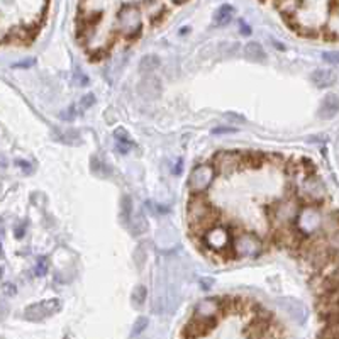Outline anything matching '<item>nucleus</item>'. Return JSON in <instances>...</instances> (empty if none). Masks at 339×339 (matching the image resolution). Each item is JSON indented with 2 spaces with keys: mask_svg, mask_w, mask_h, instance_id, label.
<instances>
[{
  "mask_svg": "<svg viewBox=\"0 0 339 339\" xmlns=\"http://www.w3.org/2000/svg\"><path fill=\"white\" fill-rule=\"evenodd\" d=\"M212 220H214V211L209 200L195 195L188 202V222L192 224V227L200 229V227H209Z\"/></svg>",
  "mask_w": 339,
  "mask_h": 339,
  "instance_id": "obj_1",
  "label": "nucleus"
},
{
  "mask_svg": "<svg viewBox=\"0 0 339 339\" xmlns=\"http://www.w3.org/2000/svg\"><path fill=\"white\" fill-rule=\"evenodd\" d=\"M117 24H119L121 32L125 37H134L141 31V26H143L141 10L132 3H124L121 7L119 14H117Z\"/></svg>",
  "mask_w": 339,
  "mask_h": 339,
  "instance_id": "obj_2",
  "label": "nucleus"
},
{
  "mask_svg": "<svg viewBox=\"0 0 339 339\" xmlns=\"http://www.w3.org/2000/svg\"><path fill=\"white\" fill-rule=\"evenodd\" d=\"M214 178H216L214 166L209 165V163H204V165H199L193 168L192 175H190V180H188V186L193 193L199 195V193H204L205 190L212 185Z\"/></svg>",
  "mask_w": 339,
  "mask_h": 339,
  "instance_id": "obj_3",
  "label": "nucleus"
},
{
  "mask_svg": "<svg viewBox=\"0 0 339 339\" xmlns=\"http://www.w3.org/2000/svg\"><path fill=\"white\" fill-rule=\"evenodd\" d=\"M232 247H234L236 256L241 258H256L258 254L261 253L263 245L261 241L251 232H241L238 238L232 243Z\"/></svg>",
  "mask_w": 339,
  "mask_h": 339,
  "instance_id": "obj_4",
  "label": "nucleus"
},
{
  "mask_svg": "<svg viewBox=\"0 0 339 339\" xmlns=\"http://www.w3.org/2000/svg\"><path fill=\"white\" fill-rule=\"evenodd\" d=\"M60 308H62L60 299H48V300H43V302L29 306L24 312V319L32 321V322H39V321H44V319L51 317V315L56 314Z\"/></svg>",
  "mask_w": 339,
  "mask_h": 339,
  "instance_id": "obj_5",
  "label": "nucleus"
},
{
  "mask_svg": "<svg viewBox=\"0 0 339 339\" xmlns=\"http://www.w3.org/2000/svg\"><path fill=\"white\" fill-rule=\"evenodd\" d=\"M322 217L321 212L317 211L312 205H307V207L300 209L299 216H297V226H299V231L304 232V234H312L321 227Z\"/></svg>",
  "mask_w": 339,
  "mask_h": 339,
  "instance_id": "obj_6",
  "label": "nucleus"
},
{
  "mask_svg": "<svg viewBox=\"0 0 339 339\" xmlns=\"http://www.w3.org/2000/svg\"><path fill=\"white\" fill-rule=\"evenodd\" d=\"M299 211H300V207L295 200H283V202H278V204L273 205L272 216L277 224H280V226H288L292 220L297 219Z\"/></svg>",
  "mask_w": 339,
  "mask_h": 339,
  "instance_id": "obj_7",
  "label": "nucleus"
},
{
  "mask_svg": "<svg viewBox=\"0 0 339 339\" xmlns=\"http://www.w3.org/2000/svg\"><path fill=\"white\" fill-rule=\"evenodd\" d=\"M214 170L222 175H229L232 171H236L239 166H243V153L239 151H220L216 154L214 158Z\"/></svg>",
  "mask_w": 339,
  "mask_h": 339,
  "instance_id": "obj_8",
  "label": "nucleus"
},
{
  "mask_svg": "<svg viewBox=\"0 0 339 339\" xmlns=\"http://www.w3.org/2000/svg\"><path fill=\"white\" fill-rule=\"evenodd\" d=\"M204 241L211 249L219 251L220 253V251L229 247L231 236H229V232H227V229H224V227H220V226H214V227H209L207 232L204 234Z\"/></svg>",
  "mask_w": 339,
  "mask_h": 339,
  "instance_id": "obj_9",
  "label": "nucleus"
},
{
  "mask_svg": "<svg viewBox=\"0 0 339 339\" xmlns=\"http://www.w3.org/2000/svg\"><path fill=\"white\" fill-rule=\"evenodd\" d=\"M302 192L310 202H322L326 199V186L317 177H307L302 184Z\"/></svg>",
  "mask_w": 339,
  "mask_h": 339,
  "instance_id": "obj_10",
  "label": "nucleus"
},
{
  "mask_svg": "<svg viewBox=\"0 0 339 339\" xmlns=\"http://www.w3.org/2000/svg\"><path fill=\"white\" fill-rule=\"evenodd\" d=\"M220 304L219 300L211 297V299H204L197 304L195 307V319H202V321H216V315L219 314Z\"/></svg>",
  "mask_w": 339,
  "mask_h": 339,
  "instance_id": "obj_11",
  "label": "nucleus"
},
{
  "mask_svg": "<svg viewBox=\"0 0 339 339\" xmlns=\"http://www.w3.org/2000/svg\"><path fill=\"white\" fill-rule=\"evenodd\" d=\"M214 326H216V321H202V319H193V321H190L185 326L184 334L188 339H197V338L205 336V334H207Z\"/></svg>",
  "mask_w": 339,
  "mask_h": 339,
  "instance_id": "obj_12",
  "label": "nucleus"
},
{
  "mask_svg": "<svg viewBox=\"0 0 339 339\" xmlns=\"http://www.w3.org/2000/svg\"><path fill=\"white\" fill-rule=\"evenodd\" d=\"M280 306L288 312V315H290L293 321H297V322H300V324L306 322V319H307V308L304 307L302 302H299V300H295V299H281L280 300Z\"/></svg>",
  "mask_w": 339,
  "mask_h": 339,
  "instance_id": "obj_13",
  "label": "nucleus"
},
{
  "mask_svg": "<svg viewBox=\"0 0 339 339\" xmlns=\"http://www.w3.org/2000/svg\"><path fill=\"white\" fill-rule=\"evenodd\" d=\"M312 82H314L315 87L319 89H327V87L336 85L338 82V75L334 70H329V68H319L312 73Z\"/></svg>",
  "mask_w": 339,
  "mask_h": 339,
  "instance_id": "obj_14",
  "label": "nucleus"
},
{
  "mask_svg": "<svg viewBox=\"0 0 339 339\" xmlns=\"http://www.w3.org/2000/svg\"><path fill=\"white\" fill-rule=\"evenodd\" d=\"M339 112V98L336 93H327L319 107V117L321 119H333Z\"/></svg>",
  "mask_w": 339,
  "mask_h": 339,
  "instance_id": "obj_15",
  "label": "nucleus"
},
{
  "mask_svg": "<svg viewBox=\"0 0 339 339\" xmlns=\"http://www.w3.org/2000/svg\"><path fill=\"white\" fill-rule=\"evenodd\" d=\"M138 90L144 98H156L161 93V83L154 77H146L139 83Z\"/></svg>",
  "mask_w": 339,
  "mask_h": 339,
  "instance_id": "obj_16",
  "label": "nucleus"
},
{
  "mask_svg": "<svg viewBox=\"0 0 339 339\" xmlns=\"http://www.w3.org/2000/svg\"><path fill=\"white\" fill-rule=\"evenodd\" d=\"M243 53H245V58L247 62H253V63H265L266 62V53L265 49L260 43H256V41H249V43L246 44L245 49H243Z\"/></svg>",
  "mask_w": 339,
  "mask_h": 339,
  "instance_id": "obj_17",
  "label": "nucleus"
},
{
  "mask_svg": "<svg viewBox=\"0 0 339 339\" xmlns=\"http://www.w3.org/2000/svg\"><path fill=\"white\" fill-rule=\"evenodd\" d=\"M53 138L63 144H68V146H77L80 144V134L75 129H55L53 132Z\"/></svg>",
  "mask_w": 339,
  "mask_h": 339,
  "instance_id": "obj_18",
  "label": "nucleus"
},
{
  "mask_svg": "<svg viewBox=\"0 0 339 339\" xmlns=\"http://www.w3.org/2000/svg\"><path fill=\"white\" fill-rule=\"evenodd\" d=\"M331 12L329 16H327V21H326V34L331 37V39H336L338 37V3H331Z\"/></svg>",
  "mask_w": 339,
  "mask_h": 339,
  "instance_id": "obj_19",
  "label": "nucleus"
},
{
  "mask_svg": "<svg viewBox=\"0 0 339 339\" xmlns=\"http://www.w3.org/2000/svg\"><path fill=\"white\" fill-rule=\"evenodd\" d=\"M232 16H234V7L229 5V3H224V5H220L219 9H217V12L214 16V24L222 28V26L229 24Z\"/></svg>",
  "mask_w": 339,
  "mask_h": 339,
  "instance_id": "obj_20",
  "label": "nucleus"
},
{
  "mask_svg": "<svg viewBox=\"0 0 339 339\" xmlns=\"http://www.w3.org/2000/svg\"><path fill=\"white\" fill-rule=\"evenodd\" d=\"M114 136H116V146H117V150H119V153H129V151L134 148V143H132L129 134L124 129H121V127L116 129Z\"/></svg>",
  "mask_w": 339,
  "mask_h": 339,
  "instance_id": "obj_21",
  "label": "nucleus"
},
{
  "mask_svg": "<svg viewBox=\"0 0 339 339\" xmlns=\"http://www.w3.org/2000/svg\"><path fill=\"white\" fill-rule=\"evenodd\" d=\"M308 260H310V263H314L315 266H322L324 263H327V247L319 246V243L312 245L310 249H308Z\"/></svg>",
  "mask_w": 339,
  "mask_h": 339,
  "instance_id": "obj_22",
  "label": "nucleus"
},
{
  "mask_svg": "<svg viewBox=\"0 0 339 339\" xmlns=\"http://www.w3.org/2000/svg\"><path fill=\"white\" fill-rule=\"evenodd\" d=\"M159 58L156 55H146L139 63V71L141 73H151L156 68H159Z\"/></svg>",
  "mask_w": 339,
  "mask_h": 339,
  "instance_id": "obj_23",
  "label": "nucleus"
},
{
  "mask_svg": "<svg viewBox=\"0 0 339 339\" xmlns=\"http://www.w3.org/2000/svg\"><path fill=\"white\" fill-rule=\"evenodd\" d=\"M263 159L265 156L261 153H256V151H247V153H243V166H253V168H260L263 165Z\"/></svg>",
  "mask_w": 339,
  "mask_h": 339,
  "instance_id": "obj_24",
  "label": "nucleus"
},
{
  "mask_svg": "<svg viewBox=\"0 0 339 339\" xmlns=\"http://www.w3.org/2000/svg\"><path fill=\"white\" fill-rule=\"evenodd\" d=\"M132 219H131V229L134 234H144V232L148 231V220H146V217H144L141 212H138V214H134V216H131Z\"/></svg>",
  "mask_w": 339,
  "mask_h": 339,
  "instance_id": "obj_25",
  "label": "nucleus"
},
{
  "mask_svg": "<svg viewBox=\"0 0 339 339\" xmlns=\"http://www.w3.org/2000/svg\"><path fill=\"white\" fill-rule=\"evenodd\" d=\"M146 297H148V292H146V287H143V285H138L134 288V292H132V300H134V304L138 307H141L146 302Z\"/></svg>",
  "mask_w": 339,
  "mask_h": 339,
  "instance_id": "obj_26",
  "label": "nucleus"
},
{
  "mask_svg": "<svg viewBox=\"0 0 339 339\" xmlns=\"http://www.w3.org/2000/svg\"><path fill=\"white\" fill-rule=\"evenodd\" d=\"M146 258H148L146 247H144L143 245H139L138 247H136V251H134V261H136V266H138V270H143L144 263H146Z\"/></svg>",
  "mask_w": 339,
  "mask_h": 339,
  "instance_id": "obj_27",
  "label": "nucleus"
},
{
  "mask_svg": "<svg viewBox=\"0 0 339 339\" xmlns=\"http://www.w3.org/2000/svg\"><path fill=\"white\" fill-rule=\"evenodd\" d=\"M148 324H150V321H148L146 317H138V319H136L134 327H132V331H131V338L139 336V334L148 327Z\"/></svg>",
  "mask_w": 339,
  "mask_h": 339,
  "instance_id": "obj_28",
  "label": "nucleus"
},
{
  "mask_svg": "<svg viewBox=\"0 0 339 339\" xmlns=\"http://www.w3.org/2000/svg\"><path fill=\"white\" fill-rule=\"evenodd\" d=\"M93 104H95V95L93 93L82 95V98H80V102H78V105H80V109H82V110L90 109Z\"/></svg>",
  "mask_w": 339,
  "mask_h": 339,
  "instance_id": "obj_29",
  "label": "nucleus"
},
{
  "mask_svg": "<svg viewBox=\"0 0 339 339\" xmlns=\"http://www.w3.org/2000/svg\"><path fill=\"white\" fill-rule=\"evenodd\" d=\"M48 272V260L44 256H41L39 260L36 263V268H34V273H36L37 277L44 275V273Z\"/></svg>",
  "mask_w": 339,
  "mask_h": 339,
  "instance_id": "obj_30",
  "label": "nucleus"
},
{
  "mask_svg": "<svg viewBox=\"0 0 339 339\" xmlns=\"http://www.w3.org/2000/svg\"><path fill=\"white\" fill-rule=\"evenodd\" d=\"M131 211H132V205H131V199L129 197H124L123 199V219L127 222L129 217H131Z\"/></svg>",
  "mask_w": 339,
  "mask_h": 339,
  "instance_id": "obj_31",
  "label": "nucleus"
},
{
  "mask_svg": "<svg viewBox=\"0 0 339 339\" xmlns=\"http://www.w3.org/2000/svg\"><path fill=\"white\" fill-rule=\"evenodd\" d=\"M322 58H324V62L331 63V64H338L339 63V53L327 51V53H324V55H322Z\"/></svg>",
  "mask_w": 339,
  "mask_h": 339,
  "instance_id": "obj_32",
  "label": "nucleus"
},
{
  "mask_svg": "<svg viewBox=\"0 0 339 339\" xmlns=\"http://www.w3.org/2000/svg\"><path fill=\"white\" fill-rule=\"evenodd\" d=\"M75 116H77V109H75L73 105H71V107H68L66 110H63V112L60 114V117H62L63 121H68V123H70V121H73Z\"/></svg>",
  "mask_w": 339,
  "mask_h": 339,
  "instance_id": "obj_33",
  "label": "nucleus"
},
{
  "mask_svg": "<svg viewBox=\"0 0 339 339\" xmlns=\"http://www.w3.org/2000/svg\"><path fill=\"white\" fill-rule=\"evenodd\" d=\"M75 83H77L78 87H85V85H89V78L77 70V71H75Z\"/></svg>",
  "mask_w": 339,
  "mask_h": 339,
  "instance_id": "obj_34",
  "label": "nucleus"
},
{
  "mask_svg": "<svg viewBox=\"0 0 339 339\" xmlns=\"http://www.w3.org/2000/svg\"><path fill=\"white\" fill-rule=\"evenodd\" d=\"M226 132H236V129H232V127H216V129H212V134H226Z\"/></svg>",
  "mask_w": 339,
  "mask_h": 339,
  "instance_id": "obj_35",
  "label": "nucleus"
},
{
  "mask_svg": "<svg viewBox=\"0 0 339 339\" xmlns=\"http://www.w3.org/2000/svg\"><path fill=\"white\" fill-rule=\"evenodd\" d=\"M34 64V60L32 58H29V60H24V62H19L14 64V68H29V66H32Z\"/></svg>",
  "mask_w": 339,
  "mask_h": 339,
  "instance_id": "obj_36",
  "label": "nucleus"
},
{
  "mask_svg": "<svg viewBox=\"0 0 339 339\" xmlns=\"http://www.w3.org/2000/svg\"><path fill=\"white\" fill-rule=\"evenodd\" d=\"M3 292H5L7 295H14V293H16V287H14L12 283H5L3 285Z\"/></svg>",
  "mask_w": 339,
  "mask_h": 339,
  "instance_id": "obj_37",
  "label": "nucleus"
},
{
  "mask_svg": "<svg viewBox=\"0 0 339 339\" xmlns=\"http://www.w3.org/2000/svg\"><path fill=\"white\" fill-rule=\"evenodd\" d=\"M17 165L21 166V168H24L26 173H32V166L29 165L28 161H17Z\"/></svg>",
  "mask_w": 339,
  "mask_h": 339,
  "instance_id": "obj_38",
  "label": "nucleus"
},
{
  "mask_svg": "<svg viewBox=\"0 0 339 339\" xmlns=\"http://www.w3.org/2000/svg\"><path fill=\"white\" fill-rule=\"evenodd\" d=\"M241 34H245V36H249V34H251L249 26L245 24V22H241Z\"/></svg>",
  "mask_w": 339,
  "mask_h": 339,
  "instance_id": "obj_39",
  "label": "nucleus"
},
{
  "mask_svg": "<svg viewBox=\"0 0 339 339\" xmlns=\"http://www.w3.org/2000/svg\"><path fill=\"white\" fill-rule=\"evenodd\" d=\"M0 277H2V268H0Z\"/></svg>",
  "mask_w": 339,
  "mask_h": 339,
  "instance_id": "obj_40",
  "label": "nucleus"
},
{
  "mask_svg": "<svg viewBox=\"0 0 339 339\" xmlns=\"http://www.w3.org/2000/svg\"><path fill=\"white\" fill-rule=\"evenodd\" d=\"M0 247H2V245H0Z\"/></svg>",
  "mask_w": 339,
  "mask_h": 339,
  "instance_id": "obj_41",
  "label": "nucleus"
}]
</instances>
